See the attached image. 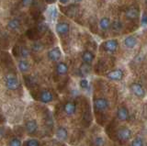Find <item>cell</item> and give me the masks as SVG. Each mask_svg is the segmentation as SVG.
I'll use <instances>...</instances> for the list:
<instances>
[{"label":"cell","instance_id":"obj_1","mask_svg":"<svg viewBox=\"0 0 147 146\" xmlns=\"http://www.w3.org/2000/svg\"><path fill=\"white\" fill-rule=\"evenodd\" d=\"M5 85H6L7 89L8 90H16L20 86V80H18V76L13 74V73H8L5 75Z\"/></svg>","mask_w":147,"mask_h":146},{"label":"cell","instance_id":"obj_2","mask_svg":"<svg viewBox=\"0 0 147 146\" xmlns=\"http://www.w3.org/2000/svg\"><path fill=\"white\" fill-rule=\"evenodd\" d=\"M132 132L127 127H123L121 128L118 131H117V138L119 141H127L131 138Z\"/></svg>","mask_w":147,"mask_h":146},{"label":"cell","instance_id":"obj_3","mask_svg":"<svg viewBox=\"0 0 147 146\" xmlns=\"http://www.w3.org/2000/svg\"><path fill=\"white\" fill-rule=\"evenodd\" d=\"M130 88L131 90L132 94L135 96V97L139 98H144L145 96V90L142 87V85L140 83H137V82H134V83L131 84Z\"/></svg>","mask_w":147,"mask_h":146},{"label":"cell","instance_id":"obj_4","mask_svg":"<svg viewBox=\"0 0 147 146\" xmlns=\"http://www.w3.org/2000/svg\"><path fill=\"white\" fill-rule=\"evenodd\" d=\"M109 107V103L106 98H98L94 99V108L96 110L102 111L106 110Z\"/></svg>","mask_w":147,"mask_h":146},{"label":"cell","instance_id":"obj_5","mask_svg":"<svg viewBox=\"0 0 147 146\" xmlns=\"http://www.w3.org/2000/svg\"><path fill=\"white\" fill-rule=\"evenodd\" d=\"M119 47V42L115 39L108 40L103 43V49L106 52H115Z\"/></svg>","mask_w":147,"mask_h":146},{"label":"cell","instance_id":"obj_6","mask_svg":"<svg viewBox=\"0 0 147 146\" xmlns=\"http://www.w3.org/2000/svg\"><path fill=\"white\" fill-rule=\"evenodd\" d=\"M47 56L50 61L57 62L62 57V52L58 47H55V48H53L52 50H50L47 53Z\"/></svg>","mask_w":147,"mask_h":146},{"label":"cell","instance_id":"obj_7","mask_svg":"<svg viewBox=\"0 0 147 146\" xmlns=\"http://www.w3.org/2000/svg\"><path fill=\"white\" fill-rule=\"evenodd\" d=\"M25 129L29 134H34L38 130V121L34 118L29 120L25 123Z\"/></svg>","mask_w":147,"mask_h":146},{"label":"cell","instance_id":"obj_8","mask_svg":"<svg viewBox=\"0 0 147 146\" xmlns=\"http://www.w3.org/2000/svg\"><path fill=\"white\" fill-rule=\"evenodd\" d=\"M123 71L121 69H115L109 72L107 74V77L109 80L112 81H121L123 78Z\"/></svg>","mask_w":147,"mask_h":146},{"label":"cell","instance_id":"obj_9","mask_svg":"<svg viewBox=\"0 0 147 146\" xmlns=\"http://www.w3.org/2000/svg\"><path fill=\"white\" fill-rule=\"evenodd\" d=\"M55 29H56V32L60 36H64L69 32L70 26H69V24L66 23V22H59V23L56 24Z\"/></svg>","mask_w":147,"mask_h":146},{"label":"cell","instance_id":"obj_10","mask_svg":"<svg viewBox=\"0 0 147 146\" xmlns=\"http://www.w3.org/2000/svg\"><path fill=\"white\" fill-rule=\"evenodd\" d=\"M39 97H40L39 98L40 101L42 102V103H45V104L52 102L53 100V93L51 92L50 90H43V91H41V92L40 93V95H39Z\"/></svg>","mask_w":147,"mask_h":146},{"label":"cell","instance_id":"obj_11","mask_svg":"<svg viewBox=\"0 0 147 146\" xmlns=\"http://www.w3.org/2000/svg\"><path fill=\"white\" fill-rule=\"evenodd\" d=\"M63 111L67 116H73L76 111V105L73 101H68L63 105Z\"/></svg>","mask_w":147,"mask_h":146},{"label":"cell","instance_id":"obj_12","mask_svg":"<svg viewBox=\"0 0 147 146\" xmlns=\"http://www.w3.org/2000/svg\"><path fill=\"white\" fill-rule=\"evenodd\" d=\"M117 118L121 121H126L129 118V110L125 106H121L118 108Z\"/></svg>","mask_w":147,"mask_h":146},{"label":"cell","instance_id":"obj_13","mask_svg":"<svg viewBox=\"0 0 147 146\" xmlns=\"http://www.w3.org/2000/svg\"><path fill=\"white\" fill-rule=\"evenodd\" d=\"M125 16L129 20H134L139 16V10L136 7H130L125 12Z\"/></svg>","mask_w":147,"mask_h":146},{"label":"cell","instance_id":"obj_14","mask_svg":"<svg viewBox=\"0 0 147 146\" xmlns=\"http://www.w3.org/2000/svg\"><path fill=\"white\" fill-rule=\"evenodd\" d=\"M55 71H56L57 75H64L67 74L68 72V65L65 63L63 62H60L56 65V67H55Z\"/></svg>","mask_w":147,"mask_h":146},{"label":"cell","instance_id":"obj_15","mask_svg":"<svg viewBox=\"0 0 147 146\" xmlns=\"http://www.w3.org/2000/svg\"><path fill=\"white\" fill-rule=\"evenodd\" d=\"M20 20H18V19H12L10 20L7 24V27L9 30H12V31H15V30H18V29L20 28Z\"/></svg>","mask_w":147,"mask_h":146},{"label":"cell","instance_id":"obj_16","mask_svg":"<svg viewBox=\"0 0 147 146\" xmlns=\"http://www.w3.org/2000/svg\"><path fill=\"white\" fill-rule=\"evenodd\" d=\"M56 137L61 141H65L68 137V131L64 127H59L58 129L56 130Z\"/></svg>","mask_w":147,"mask_h":146},{"label":"cell","instance_id":"obj_17","mask_svg":"<svg viewBox=\"0 0 147 146\" xmlns=\"http://www.w3.org/2000/svg\"><path fill=\"white\" fill-rule=\"evenodd\" d=\"M81 58H82V61L84 62V63L91 65V63L94 60V54L89 51H85L82 53Z\"/></svg>","mask_w":147,"mask_h":146},{"label":"cell","instance_id":"obj_18","mask_svg":"<svg viewBox=\"0 0 147 146\" xmlns=\"http://www.w3.org/2000/svg\"><path fill=\"white\" fill-rule=\"evenodd\" d=\"M124 44L125 46L129 49H132L136 46L137 44V40L134 36H128V37L125 38L124 40Z\"/></svg>","mask_w":147,"mask_h":146},{"label":"cell","instance_id":"obj_19","mask_svg":"<svg viewBox=\"0 0 147 146\" xmlns=\"http://www.w3.org/2000/svg\"><path fill=\"white\" fill-rule=\"evenodd\" d=\"M18 70H20L21 73L25 74V73L29 72V70H30V63H28V61L25 60V59H22V60L18 62Z\"/></svg>","mask_w":147,"mask_h":146},{"label":"cell","instance_id":"obj_20","mask_svg":"<svg viewBox=\"0 0 147 146\" xmlns=\"http://www.w3.org/2000/svg\"><path fill=\"white\" fill-rule=\"evenodd\" d=\"M111 26V22H110V20L109 17H102L100 20H99V28L102 30H107L110 28Z\"/></svg>","mask_w":147,"mask_h":146},{"label":"cell","instance_id":"obj_21","mask_svg":"<svg viewBox=\"0 0 147 146\" xmlns=\"http://www.w3.org/2000/svg\"><path fill=\"white\" fill-rule=\"evenodd\" d=\"M80 73L82 75H87L90 73V70H91V67H90V65H86V63H83L80 67Z\"/></svg>","mask_w":147,"mask_h":146},{"label":"cell","instance_id":"obj_22","mask_svg":"<svg viewBox=\"0 0 147 146\" xmlns=\"http://www.w3.org/2000/svg\"><path fill=\"white\" fill-rule=\"evenodd\" d=\"M110 27H111V29H112L113 31H115V32H119V31H121V29H122V24H121V21L115 20Z\"/></svg>","mask_w":147,"mask_h":146},{"label":"cell","instance_id":"obj_23","mask_svg":"<svg viewBox=\"0 0 147 146\" xmlns=\"http://www.w3.org/2000/svg\"><path fill=\"white\" fill-rule=\"evenodd\" d=\"M18 54L22 57V58H27L30 55V50L27 47H20L18 48Z\"/></svg>","mask_w":147,"mask_h":146},{"label":"cell","instance_id":"obj_24","mask_svg":"<svg viewBox=\"0 0 147 146\" xmlns=\"http://www.w3.org/2000/svg\"><path fill=\"white\" fill-rule=\"evenodd\" d=\"M79 86H80V88L83 89V90L88 89V87H89V82H88V80L86 79V78L81 79L80 82H79Z\"/></svg>","mask_w":147,"mask_h":146},{"label":"cell","instance_id":"obj_25","mask_svg":"<svg viewBox=\"0 0 147 146\" xmlns=\"http://www.w3.org/2000/svg\"><path fill=\"white\" fill-rule=\"evenodd\" d=\"M32 51L33 52H41L43 50V45L42 43L40 42H35L32 44Z\"/></svg>","mask_w":147,"mask_h":146},{"label":"cell","instance_id":"obj_26","mask_svg":"<svg viewBox=\"0 0 147 146\" xmlns=\"http://www.w3.org/2000/svg\"><path fill=\"white\" fill-rule=\"evenodd\" d=\"M131 146H144V141H142V139L140 138V137H137L133 141H131Z\"/></svg>","mask_w":147,"mask_h":146},{"label":"cell","instance_id":"obj_27","mask_svg":"<svg viewBox=\"0 0 147 146\" xmlns=\"http://www.w3.org/2000/svg\"><path fill=\"white\" fill-rule=\"evenodd\" d=\"M8 146H21V141L18 138H17V137H15V138L10 140Z\"/></svg>","mask_w":147,"mask_h":146},{"label":"cell","instance_id":"obj_28","mask_svg":"<svg viewBox=\"0 0 147 146\" xmlns=\"http://www.w3.org/2000/svg\"><path fill=\"white\" fill-rule=\"evenodd\" d=\"M26 146H40V143L36 139H29L26 141Z\"/></svg>","mask_w":147,"mask_h":146},{"label":"cell","instance_id":"obj_29","mask_svg":"<svg viewBox=\"0 0 147 146\" xmlns=\"http://www.w3.org/2000/svg\"><path fill=\"white\" fill-rule=\"evenodd\" d=\"M93 143H94L95 146H102L103 143H104V140H103L102 137L98 136V137H96V138L94 139Z\"/></svg>","mask_w":147,"mask_h":146},{"label":"cell","instance_id":"obj_30","mask_svg":"<svg viewBox=\"0 0 147 146\" xmlns=\"http://www.w3.org/2000/svg\"><path fill=\"white\" fill-rule=\"evenodd\" d=\"M22 5L24 7H31L35 4V0H21Z\"/></svg>","mask_w":147,"mask_h":146},{"label":"cell","instance_id":"obj_31","mask_svg":"<svg viewBox=\"0 0 147 146\" xmlns=\"http://www.w3.org/2000/svg\"><path fill=\"white\" fill-rule=\"evenodd\" d=\"M142 25H147V13H144L142 17Z\"/></svg>","mask_w":147,"mask_h":146},{"label":"cell","instance_id":"obj_32","mask_svg":"<svg viewBox=\"0 0 147 146\" xmlns=\"http://www.w3.org/2000/svg\"><path fill=\"white\" fill-rule=\"evenodd\" d=\"M59 1H60V3H62V4H66L69 0H59Z\"/></svg>","mask_w":147,"mask_h":146},{"label":"cell","instance_id":"obj_33","mask_svg":"<svg viewBox=\"0 0 147 146\" xmlns=\"http://www.w3.org/2000/svg\"><path fill=\"white\" fill-rule=\"evenodd\" d=\"M45 1L47 3H49V4H52V3H53L55 1V0H45Z\"/></svg>","mask_w":147,"mask_h":146},{"label":"cell","instance_id":"obj_34","mask_svg":"<svg viewBox=\"0 0 147 146\" xmlns=\"http://www.w3.org/2000/svg\"><path fill=\"white\" fill-rule=\"evenodd\" d=\"M3 136V131L2 130H0V137Z\"/></svg>","mask_w":147,"mask_h":146},{"label":"cell","instance_id":"obj_35","mask_svg":"<svg viewBox=\"0 0 147 146\" xmlns=\"http://www.w3.org/2000/svg\"><path fill=\"white\" fill-rule=\"evenodd\" d=\"M79 1H81V0H74V2H79Z\"/></svg>","mask_w":147,"mask_h":146},{"label":"cell","instance_id":"obj_36","mask_svg":"<svg viewBox=\"0 0 147 146\" xmlns=\"http://www.w3.org/2000/svg\"><path fill=\"white\" fill-rule=\"evenodd\" d=\"M145 1H146V4H147V0H145Z\"/></svg>","mask_w":147,"mask_h":146}]
</instances>
